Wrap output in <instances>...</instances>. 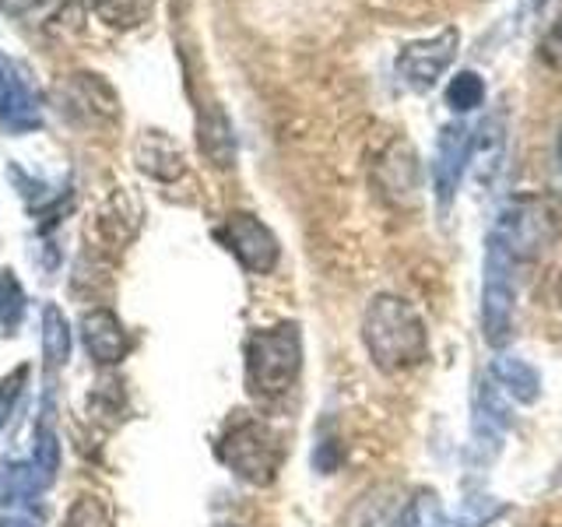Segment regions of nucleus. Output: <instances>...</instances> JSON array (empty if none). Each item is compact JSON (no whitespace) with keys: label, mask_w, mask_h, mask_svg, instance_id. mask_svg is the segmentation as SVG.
<instances>
[{"label":"nucleus","mask_w":562,"mask_h":527,"mask_svg":"<svg viewBox=\"0 0 562 527\" xmlns=\"http://www.w3.org/2000/svg\"><path fill=\"white\" fill-rule=\"evenodd\" d=\"M362 345L380 373H404L429 356V330L408 299L380 292L362 313Z\"/></svg>","instance_id":"obj_1"},{"label":"nucleus","mask_w":562,"mask_h":527,"mask_svg":"<svg viewBox=\"0 0 562 527\" xmlns=\"http://www.w3.org/2000/svg\"><path fill=\"white\" fill-rule=\"evenodd\" d=\"M303 369V330L285 321L246 338V386L260 401L285 397Z\"/></svg>","instance_id":"obj_2"},{"label":"nucleus","mask_w":562,"mask_h":527,"mask_svg":"<svg viewBox=\"0 0 562 527\" xmlns=\"http://www.w3.org/2000/svg\"><path fill=\"white\" fill-rule=\"evenodd\" d=\"M559 215L562 211L555 198H549V193H527V198H514L503 208L492 236L524 268V264L538 260L552 246V239L559 236Z\"/></svg>","instance_id":"obj_3"},{"label":"nucleus","mask_w":562,"mask_h":527,"mask_svg":"<svg viewBox=\"0 0 562 527\" xmlns=\"http://www.w3.org/2000/svg\"><path fill=\"white\" fill-rule=\"evenodd\" d=\"M281 436L260 418H243L218 439V461L250 485H271L281 468Z\"/></svg>","instance_id":"obj_4"},{"label":"nucleus","mask_w":562,"mask_h":527,"mask_svg":"<svg viewBox=\"0 0 562 527\" xmlns=\"http://www.w3.org/2000/svg\"><path fill=\"white\" fill-rule=\"evenodd\" d=\"M517 274H520V264L509 257V250L496 236H488L485 278H482V330L492 348L503 345L509 338V330H514Z\"/></svg>","instance_id":"obj_5"},{"label":"nucleus","mask_w":562,"mask_h":527,"mask_svg":"<svg viewBox=\"0 0 562 527\" xmlns=\"http://www.w3.org/2000/svg\"><path fill=\"white\" fill-rule=\"evenodd\" d=\"M457 49H461V32H457V25L439 29L436 35H426V40L404 43L394 60L401 85L412 88L418 96L432 92L439 78H443L450 64L457 60Z\"/></svg>","instance_id":"obj_6"},{"label":"nucleus","mask_w":562,"mask_h":527,"mask_svg":"<svg viewBox=\"0 0 562 527\" xmlns=\"http://www.w3.org/2000/svg\"><path fill=\"white\" fill-rule=\"evenodd\" d=\"M215 236L250 274H271L281 257L278 236L257 215H250V211H233Z\"/></svg>","instance_id":"obj_7"},{"label":"nucleus","mask_w":562,"mask_h":527,"mask_svg":"<svg viewBox=\"0 0 562 527\" xmlns=\"http://www.w3.org/2000/svg\"><path fill=\"white\" fill-rule=\"evenodd\" d=\"M471 158V131L464 123H443L436 137V158H432V190H436V208L439 215H447L457 201V190L464 183Z\"/></svg>","instance_id":"obj_8"},{"label":"nucleus","mask_w":562,"mask_h":527,"mask_svg":"<svg viewBox=\"0 0 562 527\" xmlns=\"http://www.w3.org/2000/svg\"><path fill=\"white\" fill-rule=\"evenodd\" d=\"M81 341L95 366H116L131 351V334L110 306H95L81 316Z\"/></svg>","instance_id":"obj_9"},{"label":"nucleus","mask_w":562,"mask_h":527,"mask_svg":"<svg viewBox=\"0 0 562 527\" xmlns=\"http://www.w3.org/2000/svg\"><path fill=\"white\" fill-rule=\"evenodd\" d=\"M506 158V113H488L479 131H471V158L468 169L474 172L479 187H488L499 176Z\"/></svg>","instance_id":"obj_10"},{"label":"nucleus","mask_w":562,"mask_h":527,"mask_svg":"<svg viewBox=\"0 0 562 527\" xmlns=\"http://www.w3.org/2000/svg\"><path fill=\"white\" fill-rule=\"evenodd\" d=\"M0 116H4L8 134H29L43 123L40 99H35L25 75L11 60L4 64V102H0Z\"/></svg>","instance_id":"obj_11"},{"label":"nucleus","mask_w":562,"mask_h":527,"mask_svg":"<svg viewBox=\"0 0 562 527\" xmlns=\"http://www.w3.org/2000/svg\"><path fill=\"white\" fill-rule=\"evenodd\" d=\"M60 96L70 113H85L88 120H116L120 99L102 75H70L67 85H60Z\"/></svg>","instance_id":"obj_12"},{"label":"nucleus","mask_w":562,"mask_h":527,"mask_svg":"<svg viewBox=\"0 0 562 527\" xmlns=\"http://www.w3.org/2000/svg\"><path fill=\"white\" fill-rule=\"evenodd\" d=\"M134 162L140 172H148L151 180L172 183L183 176V152L176 148V141L162 131H145L134 145Z\"/></svg>","instance_id":"obj_13"},{"label":"nucleus","mask_w":562,"mask_h":527,"mask_svg":"<svg viewBox=\"0 0 562 527\" xmlns=\"http://www.w3.org/2000/svg\"><path fill=\"white\" fill-rule=\"evenodd\" d=\"M492 380L520 404H535L541 397V373L531 362H524L517 356H499L492 362Z\"/></svg>","instance_id":"obj_14"},{"label":"nucleus","mask_w":562,"mask_h":527,"mask_svg":"<svg viewBox=\"0 0 562 527\" xmlns=\"http://www.w3.org/2000/svg\"><path fill=\"white\" fill-rule=\"evenodd\" d=\"M198 141H201V152H204L215 166L228 169V166L236 162V137H233V127H228V120H225V113L218 110V105H211L207 116L201 113Z\"/></svg>","instance_id":"obj_15"},{"label":"nucleus","mask_w":562,"mask_h":527,"mask_svg":"<svg viewBox=\"0 0 562 527\" xmlns=\"http://www.w3.org/2000/svg\"><path fill=\"white\" fill-rule=\"evenodd\" d=\"M506 429V408L499 397L488 391V383H479V397H474V447L499 450V439Z\"/></svg>","instance_id":"obj_16"},{"label":"nucleus","mask_w":562,"mask_h":527,"mask_svg":"<svg viewBox=\"0 0 562 527\" xmlns=\"http://www.w3.org/2000/svg\"><path fill=\"white\" fill-rule=\"evenodd\" d=\"M70 359V327L57 303L43 306V362L46 369H60Z\"/></svg>","instance_id":"obj_17"},{"label":"nucleus","mask_w":562,"mask_h":527,"mask_svg":"<svg viewBox=\"0 0 562 527\" xmlns=\"http://www.w3.org/2000/svg\"><path fill=\"white\" fill-rule=\"evenodd\" d=\"M418 158H415V148H408L404 141H394L391 148L383 152V183L391 193H408L415 198V183H418Z\"/></svg>","instance_id":"obj_18"},{"label":"nucleus","mask_w":562,"mask_h":527,"mask_svg":"<svg viewBox=\"0 0 562 527\" xmlns=\"http://www.w3.org/2000/svg\"><path fill=\"white\" fill-rule=\"evenodd\" d=\"M485 96H488V88L479 70H457L443 92L450 113H474L485 102Z\"/></svg>","instance_id":"obj_19"},{"label":"nucleus","mask_w":562,"mask_h":527,"mask_svg":"<svg viewBox=\"0 0 562 527\" xmlns=\"http://www.w3.org/2000/svg\"><path fill=\"white\" fill-rule=\"evenodd\" d=\"M25 313H29V299L22 281H18L11 268H0V327H4V334H18Z\"/></svg>","instance_id":"obj_20"},{"label":"nucleus","mask_w":562,"mask_h":527,"mask_svg":"<svg viewBox=\"0 0 562 527\" xmlns=\"http://www.w3.org/2000/svg\"><path fill=\"white\" fill-rule=\"evenodd\" d=\"M92 8L110 29H134L151 18L155 0H92Z\"/></svg>","instance_id":"obj_21"},{"label":"nucleus","mask_w":562,"mask_h":527,"mask_svg":"<svg viewBox=\"0 0 562 527\" xmlns=\"http://www.w3.org/2000/svg\"><path fill=\"white\" fill-rule=\"evenodd\" d=\"M443 524H447L443 506H439V496L429 489H418L397 520V527H443Z\"/></svg>","instance_id":"obj_22"},{"label":"nucleus","mask_w":562,"mask_h":527,"mask_svg":"<svg viewBox=\"0 0 562 527\" xmlns=\"http://www.w3.org/2000/svg\"><path fill=\"white\" fill-rule=\"evenodd\" d=\"M64 527H113V517H110V509H105L99 500L78 496L75 503H70V509H67Z\"/></svg>","instance_id":"obj_23"},{"label":"nucleus","mask_w":562,"mask_h":527,"mask_svg":"<svg viewBox=\"0 0 562 527\" xmlns=\"http://www.w3.org/2000/svg\"><path fill=\"white\" fill-rule=\"evenodd\" d=\"M25 380H29V366H18L14 373H8L0 380V433H4L11 412L18 408V397L25 391Z\"/></svg>","instance_id":"obj_24"},{"label":"nucleus","mask_w":562,"mask_h":527,"mask_svg":"<svg viewBox=\"0 0 562 527\" xmlns=\"http://www.w3.org/2000/svg\"><path fill=\"white\" fill-rule=\"evenodd\" d=\"M541 60L549 64V67H555V70H562V14L552 22V29L544 32V40H541Z\"/></svg>","instance_id":"obj_25"},{"label":"nucleus","mask_w":562,"mask_h":527,"mask_svg":"<svg viewBox=\"0 0 562 527\" xmlns=\"http://www.w3.org/2000/svg\"><path fill=\"white\" fill-rule=\"evenodd\" d=\"M40 0H0V14H8V18H22L29 14Z\"/></svg>","instance_id":"obj_26"},{"label":"nucleus","mask_w":562,"mask_h":527,"mask_svg":"<svg viewBox=\"0 0 562 527\" xmlns=\"http://www.w3.org/2000/svg\"><path fill=\"white\" fill-rule=\"evenodd\" d=\"M4 527H40V524H35V520H29V517H11Z\"/></svg>","instance_id":"obj_27"},{"label":"nucleus","mask_w":562,"mask_h":527,"mask_svg":"<svg viewBox=\"0 0 562 527\" xmlns=\"http://www.w3.org/2000/svg\"><path fill=\"white\" fill-rule=\"evenodd\" d=\"M4 64H8V60L0 57V102H4Z\"/></svg>","instance_id":"obj_28"},{"label":"nucleus","mask_w":562,"mask_h":527,"mask_svg":"<svg viewBox=\"0 0 562 527\" xmlns=\"http://www.w3.org/2000/svg\"><path fill=\"white\" fill-rule=\"evenodd\" d=\"M555 158H559V183H562V131H559V155Z\"/></svg>","instance_id":"obj_29"},{"label":"nucleus","mask_w":562,"mask_h":527,"mask_svg":"<svg viewBox=\"0 0 562 527\" xmlns=\"http://www.w3.org/2000/svg\"><path fill=\"white\" fill-rule=\"evenodd\" d=\"M544 4H549V0H531V8H535V11H541Z\"/></svg>","instance_id":"obj_30"},{"label":"nucleus","mask_w":562,"mask_h":527,"mask_svg":"<svg viewBox=\"0 0 562 527\" xmlns=\"http://www.w3.org/2000/svg\"><path fill=\"white\" fill-rule=\"evenodd\" d=\"M559 303H562V274H559Z\"/></svg>","instance_id":"obj_31"}]
</instances>
